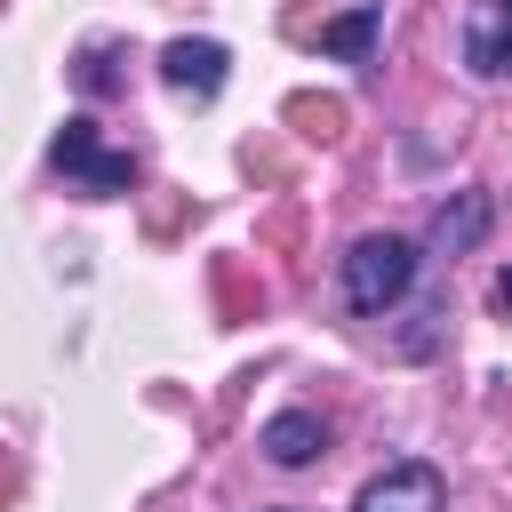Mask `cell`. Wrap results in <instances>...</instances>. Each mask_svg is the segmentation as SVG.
Masks as SVG:
<instances>
[{
    "instance_id": "cell-11",
    "label": "cell",
    "mask_w": 512,
    "mask_h": 512,
    "mask_svg": "<svg viewBox=\"0 0 512 512\" xmlns=\"http://www.w3.org/2000/svg\"><path fill=\"white\" fill-rule=\"evenodd\" d=\"M504 8H512V0H504Z\"/></svg>"
},
{
    "instance_id": "cell-1",
    "label": "cell",
    "mask_w": 512,
    "mask_h": 512,
    "mask_svg": "<svg viewBox=\"0 0 512 512\" xmlns=\"http://www.w3.org/2000/svg\"><path fill=\"white\" fill-rule=\"evenodd\" d=\"M416 240H400V232H360L352 248H344V304L352 312H392L408 288H416Z\"/></svg>"
},
{
    "instance_id": "cell-2",
    "label": "cell",
    "mask_w": 512,
    "mask_h": 512,
    "mask_svg": "<svg viewBox=\"0 0 512 512\" xmlns=\"http://www.w3.org/2000/svg\"><path fill=\"white\" fill-rule=\"evenodd\" d=\"M48 160H56L80 192H128V184H136V160H128V152H112V144L96 136V120H88V112H72V120L56 128Z\"/></svg>"
},
{
    "instance_id": "cell-4",
    "label": "cell",
    "mask_w": 512,
    "mask_h": 512,
    "mask_svg": "<svg viewBox=\"0 0 512 512\" xmlns=\"http://www.w3.org/2000/svg\"><path fill=\"white\" fill-rule=\"evenodd\" d=\"M160 80L176 88V96H192V104H208V96H224V80H232V48L224 40H168L160 48Z\"/></svg>"
},
{
    "instance_id": "cell-6",
    "label": "cell",
    "mask_w": 512,
    "mask_h": 512,
    "mask_svg": "<svg viewBox=\"0 0 512 512\" xmlns=\"http://www.w3.org/2000/svg\"><path fill=\"white\" fill-rule=\"evenodd\" d=\"M464 64H472L480 80H512V8H504V0H472Z\"/></svg>"
},
{
    "instance_id": "cell-9",
    "label": "cell",
    "mask_w": 512,
    "mask_h": 512,
    "mask_svg": "<svg viewBox=\"0 0 512 512\" xmlns=\"http://www.w3.org/2000/svg\"><path fill=\"white\" fill-rule=\"evenodd\" d=\"M496 312H504V320H512V264H504V272H496Z\"/></svg>"
},
{
    "instance_id": "cell-8",
    "label": "cell",
    "mask_w": 512,
    "mask_h": 512,
    "mask_svg": "<svg viewBox=\"0 0 512 512\" xmlns=\"http://www.w3.org/2000/svg\"><path fill=\"white\" fill-rule=\"evenodd\" d=\"M376 32H384V8L368 0V8L328 16V24H320V48H328V56H344V64H376Z\"/></svg>"
},
{
    "instance_id": "cell-3",
    "label": "cell",
    "mask_w": 512,
    "mask_h": 512,
    "mask_svg": "<svg viewBox=\"0 0 512 512\" xmlns=\"http://www.w3.org/2000/svg\"><path fill=\"white\" fill-rule=\"evenodd\" d=\"M440 504H448V480H440V464H424V456L384 464V472L352 496V512H440Z\"/></svg>"
},
{
    "instance_id": "cell-10",
    "label": "cell",
    "mask_w": 512,
    "mask_h": 512,
    "mask_svg": "<svg viewBox=\"0 0 512 512\" xmlns=\"http://www.w3.org/2000/svg\"><path fill=\"white\" fill-rule=\"evenodd\" d=\"M264 512H296V504H264Z\"/></svg>"
},
{
    "instance_id": "cell-5",
    "label": "cell",
    "mask_w": 512,
    "mask_h": 512,
    "mask_svg": "<svg viewBox=\"0 0 512 512\" xmlns=\"http://www.w3.org/2000/svg\"><path fill=\"white\" fill-rule=\"evenodd\" d=\"M488 216H496V208H488V192H480V184H464V192H448V200L432 208L424 248H432L440 264H448V256H472V248L488 240Z\"/></svg>"
},
{
    "instance_id": "cell-7",
    "label": "cell",
    "mask_w": 512,
    "mask_h": 512,
    "mask_svg": "<svg viewBox=\"0 0 512 512\" xmlns=\"http://www.w3.org/2000/svg\"><path fill=\"white\" fill-rule=\"evenodd\" d=\"M256 448H264V456H272L280 472H304V464H312V456L328 448V424H320L312 408H280V416H272V424L256 432Z\"/></svg>"
}]
</instances>
